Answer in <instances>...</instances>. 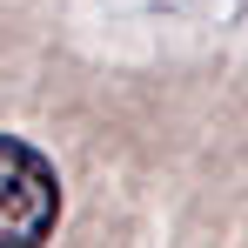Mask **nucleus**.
<instances>
[{
    "label": "nucleus",
    "instance_id": "f257e3e1",
    "mask_svg": "<svg viewBox=\"0 0 248 248\" xmlns=\"http://www.w3.org/2000/svg\"><path fill=\"white\" fill-rule=\"evenodd\" d=\"M61 221V174L20 134H0V248H41Z\"/></svg>",
    "mask_w": 248,
    "mask_h": 248
}]
</instances>
